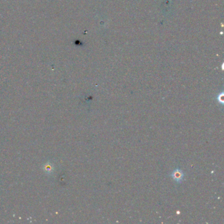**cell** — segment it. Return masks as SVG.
<instances>
[{
	"label": "cell",
	"instance_id": "1",
	"mask_svg": "<svg viewBox=\"0 0 224 224\" xmlns=\"http://www.w3.org/2000/svg\"><path fill=\"white\" fill-rule=\"evenodd\" d=\"M170 176L177 183H181L184 179V173L179 168L175 169Z\"/></svg>",
	"mask_w": 224,
	"mask_h": 224
},
{
	"label": "cell",
	"instance_id": "2",
	"mask_svg": "<svg viewBox=\"0 0 224 224\" xmlns=\"http://www.w3.org/2000/svg\"><path fill=\"white\" fill-rule=\"evenodd\" d=\"M217 99H218V101L219 103L223 105V93H221V94L219 95V96H218L217 97Z\"/></svg>",
	"mask_w": 224,
	"mask_h": 224
}]
</instances>
